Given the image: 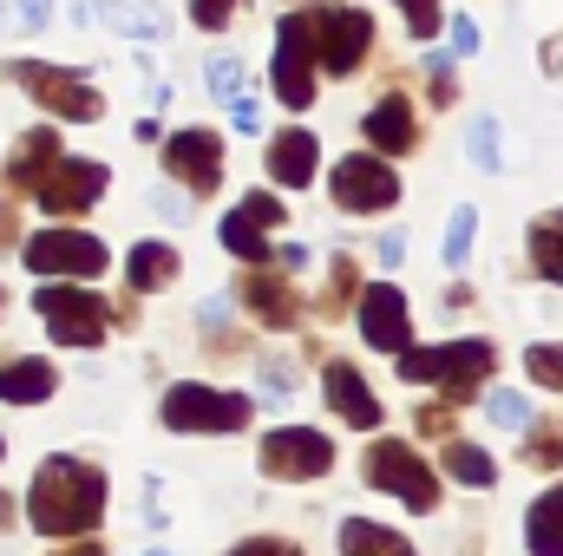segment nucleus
<instances>
[{"label":"nucleus","mask_w":563,"mask_h":556,"mask_svg":"<svg viewBox=\"0 0 563 556\" xmlns=\"http://www.w3.org/2000/svg\"><path fill=\"white\" fill-rule=\"evenodd\" d=\"M106 518V471L86 458H46L26 491V524L40 537H86Z\"/></svg>","instance_id":"1"},{"label":"nucleus","mask_w":563,"mask_h":556,"mask_svg":"<svg viewBox=\"0 0 563 556\" xmlns=\"http://www.w3.org/2000/svg\"><path fill=\"white\" fill-rule=\"evenodd\" d=\"M498 347L492 341H452V347H413L400 354V380H439L452 400H472V387L492 374Z\"/></svg>","instance_id":"2"},{"label":"nucleus","mask_w":563,"mask_h":556,"mask_svg":"<svg viewBox=\"0 0 563 556\" xmlns=\"http://www.w3.org/2000/svg\"><path fill=\"white\" fill-rule=\"evenodd\" d=\"M7 79L33 99V105H46V112H59V119H79V125H92L106 105H99V92L79 79V73H66V66H46V59H13L7 66Z\"/></svg>","instance_id":"3"},{"label":"nucleus","mask_w":563,"mask_h":556,"mask_svg":"<svg viewBox=\"0 0 563 556\" xmlns=\"http://www.w3.org/2000/svg\"><path fill=\"white\" fill-rule=\"evenodd\" d=\"M250 413H256V400L217 393V387H197V380H177L164 393V425L170 432H243Z\"/></svg>","instance_id":"4"},{"label":"nucleus","mask_w":563,"mask_h":556,"mask_svg":"<svg viewBox=\"0 0 563 556\" xmlns=\"http://www.w3.org/2000/svg\"><path fill=\"white\" fill-rule=\"evenodd\" d=\"M367 485L407 498V511H439V478H432V465H426L413 445H400V438H374V445H367Z\"/></svg>","instance_id":"5"},{"label":"nucleus","mask_w":563,"mask_h":556,"mask_svg":"<svg viewBox=\"0 0 563 556\" xmlns=\"http://www.w3.org/2000/svg\"><path fill=\"white\" fill-rule=\"evenodd\" d=\"M33 308H40L53 347H99L106 341V301L86 288H40Z\"/></svg>","instance_id":"6"},{"label":"nucleus","mask_w":563,"mask_h":556,"mask_svg":"<svg viewBox=\"0 0 563 556\" xmlns=\"http://www.w3.org/2000/svg\"><path fill=\"white\" fill-rule=\"evenodd\" d=\"M314 20L308 13H288L276 33V99L288 105V112H301V105H314Z\"/></svg>","instance_id":"7"},{"label":"nucleus","mask_w":563,"mask_h":556,"mask_svg":"<svg viewBox=\"0 0 563 556\" xmlns=\"http://www.w3.org/2000/svg\"><path fill=\"white\" fill-rule=\"evenodd\" d=\"M26 269L33 276H106V243L99 236H86V230H40V236H26Z\"/></svg>","instance_id":"8"},{"label":"nucleus","mask_w":563,"mask_h":556,"mask_svg":"<svg viewBox=\"0 0 563 556\" xmlns=\"http://www.w3.org/2000/svg\"><path fill=\"white\" fill-rule=\"evenodd\" d=\"M308 20H314V59H321L328 73H354V66L367 59L374 20H367L361 7H314Z\"/></svg>","instance_id":"9"},{"label":"nucleus","mask_w":563,"mask_h":556,"mask_svg":"<svg viewBox=\"0 0 563 556\" xmlns=\"http://www.w3.org/2000/svg\"><path fill=\"white\" fill-rule=\"evenodd\" d=\"M263 471L282 485H308V478H328L334 471V445L308 425H282L263 438Z\"/></svg>","instance_id":"10"},{"label":"nucleus","mask_w":563,"mask_h":556,"mask_svg":"<svg viewBox=\"0 0 563 556\" xmlns=\"http://www.w3.org/2000/svg\"><path fill=\"white\" fill-rule=\"evenodd\" d=\"M334 203L354 210V216H374V210H394L400 203V177L387 157H341L334 164Z\"/></svg>","instance_id":"11"},{"label":"nucleus","mask_w":563,"mask_h":556,"mask_svg":"<svg viewBox=\"0 0 563 556\" xmlns=\"http://www.w3.org/2000/svg\"><path fill=\"white\" fill-rule=\"evenodd\" d=\"M361 334H367V347H394V354H413V321H407V294L394 288V281H374V288H361Z\"/></svg>","instance_id":"12"},{"label":"nucleus","mask_w":563,"mask_h":556,"mask_svg":"<svg viewBox=\"0 0 563 556\" xmlns=\"http://www.w3.org/2000/svg\"><path fill=\"white\" fill-rule=\"evenodd\" d=\"M106 184H112L106 164H92V157H66V164L40 184V210H46V216H79V210L99 203Z\"/></svg>","instance_id":"13"},{"label":"nucleus","mask_w":563,"mask_h":556,"mask_svg":"<svg viewBox=\"0 0 563 556\" xmlns=\"http://www.w3.org/2000/svg\"><path fill=\"white\" fill-rule=\"evenodd\" d=\"M164 164H170V177H184L190 190H217V177H223V138L203 132V125L170 132V138H164Z\"/></svg>","instance_id":"14"},{"label":"nucleus","mask_w":563,"mask_h":556,"mask_svg":"<svg viewBox=\"0 0 563 556\" xmlns=\"http://www.w3.org/2000/svg\"><path fill=\"white\" fill-rule=\"evenodd\" d=\"M269 223H282V197H269V190H256V197H243L230 216H223V249L230 256H243V263H263L269 256V243H263V230Z\"/></svg>","instance_id":"15"},{"label":"nucleus","mask_w":563,"mask_h":556,"mask_svg":"<svg viewBox=\"0 0 563 556\" xmlns=\"http://www.w3.org/2000/svg\"><path fill=\"white\" fill-rule=\"evenodd\" d=\"M59 164H66V157H59V132H53V125H40V132H26V138L13 144V157H7V177H13V190L40 197V184H46Z\"/></svg>","instance_id":"16"},{"label":"nucleus","mask_w":563,"mask_h":556,"mask_svg":"<svg viewBox=\"0 0 563 556\" xmlns=\"http://www.w3.org/2000/svg\"><path fill=\"white\" fill-rule=\"evenodd\" d=\"M321 387H328V407L347 419V425H361V432H374V425H380V400L367 393V380H361V374H354L347 360H328Z\"/></svg>","instance_id":"17"},{"label":"nucleus","mask_w":563,"mask_h":556,"mask_svg":"<svg viewBox=\"0 0 563 556\" xmlns=\"http://www.w3.org/2000/svg\"><path fill=\"white\" fill-rule=\"evenodd\" d=\"M92 20H106L112 33H132V40H164L170 33V13L151 7V0H92Z\"/></svg>","instance_id":"18"},{"label":"nucleus","mask_w":563,"mask_h":556,"mask_svg":"<svg viewBox=\"0 0 563 556\" xmlns=\"http://www.w3.org/2000/svg\"><path fill=\"white\" fill-rule=\"evenodd\" d=\"M53 387H59L53 360H0V400L7 407H40V400H53Z\"/></svg>","instance_id":"19"},{"label":"nucleus","mask_w":563,"mask_h":556,"mask_svg":"<svg viewBox=\"0 0 563 556\" xmlns=\"http://www.w3.org/2000/svg\"><path fill=\"white\" fill-rule=\"evenodd\" d=\"M367 144L374 151H387V157H400V151H413V105L400 99V92H387L374 112H367Z\"/></svg>","instance_id":"20"},{"label":"nucleus","mask_w":563,"mask_h":556,"mask_svg":"<svg viewBox=\"0 0 563 556\" xmlns=\"http://www.w3.org/2000/svg\"><path fill=\"white\" fill-rule=\"evenodd\" d=\"M314 164H321V144H314V132H282V138L269 144V177H276V184H288V190H301V184L314 177Z\"/></svg>","instance_id":"21"},{"label":"nucleus","mask_w":563,"mask_h":556,"mask_svg":"<svg viewBox=\"0 0 563 556\" xmlns=\"http://www.w3.org/2000/svg\"><path fill=\"white\" fill-rule=\"evenodd\" d=\"M236 294L250 301V314H256L263 327H288V321H295V288L282 276H263V269H256V276H243Z\"/></svg>","instance_id":"22"},{"label":"nucleus","mask_w":563,"mask_h":556,"mask_svg":"<svg viewBox=\"0 0 563 556\" xmlns=\"http://www.w3.org/2000/svg\"><path fill=\"white\" fill-rule=\"evenodd\" d=\"M525 544H531V556H563V485L525 511Z\"/></svg>","instance_id":"23"},{"label":"nucleus","mask_w":563,"mask_h":556,"mask_svg":"<svg viewBox=\"0 0 563 556\" xmlns=\"http://www.w3.org/2000/svg\"><path fill=\"white\" fill-rule=\"evenodd\" d=\"M341 556H413V544H407V537H394L387 524L347 518V524H341Z\"/></svg>","instance_id":"24"},{"label":"nucleus","mask_w":563,"mask_h":556,"mask_svg":"<svg viewBox=\"0 0 563 556\" xmlns=\"http://www.w3.org/2000/svg\"><path fill=\"white\" fill-rule=\"evenodd\" d=\"M170 276H177V249H170V243H139L132 263H125V281H132L139 294H151L157 281H170Z\"/></svg>","instance_id":"25"},{"label":"nucleus","mask_w":563,"mask_h":556,"mask_svg":"<svg viewBox=\"0 0 563 556\" xmlns=\"http://www.w3.org/2000/svg\"><path fill=\"white\" fill-rule=\"evenodd\" d=\"M439 465H445V471H452L459 485H472V491L498 485V465H492V452H478V445H459V438H452V445L439 452Z\"/></svg>","instance_id":"26"},{"label":"nucleus","mask_w":563,"mask_h":556,"mask_svg":"<svg viewBox=\"0 0 563 556\" xmlns=\"http://www.w3.org/2000/svg\"><path fill=\"white\" fill-rule=\"evenodd\" d=\"M531 263H538V276L563 281V210L531 223Z\"/></svg>","instance_id":"27"},{"label":"nucleus","mask_w":563,"mask_h":556,"mask_svg":"<svg viewBox=\"0 0 563 556\" xmlns=\"http://www.w3.org/2000/svg\"><path fill=\"white\" fill-rule=\"evenodd\" d=\"M472 236H478V210H472V203H459V210H452V223H445V269H465Z\"/></svg>","instance_id":"28"},{"label":"nucleus","mask_w":563,"mask_h":556,"mask_svg":"<svg viewBox=\"0 0 563 556\" xmlns=\"http://www.w3.org/2000/svg\"><path fill=\"white\" fill-rule=\"evenodd\" d=\"M203 73H210V92H217L223 105H236V99H243V59H230V53H210V66H203Z\"/></svg>","instance_id":"29"},{"label":"nucleus","mask_w":563,"mask_h":556,"mask_svg":"<svg viewBox=\"0 0 563 556\" xmlns=\"http://www.w3.org/2000/svg\"><path fill=\"white\" fill-rule=\"evenodd\" d=\"M525 367H531V380H544V387H558V393H563V341L531 347V354H525Z\"/></svg>","instance_id":"30"},{"label":"nucleus","mask_w":563,"mask_h":556,"mask_svg":"<svg viewBox=\"0 0 563 556\" xmlns=\"http://www.w3.org/2000/svg\"><path fill=\"white\" fill-rule=\"evenodd\" d=\"M465 151H472V164H478V170H498V125H492V119H478Z\"/></svg>","instance_id":"31"},{"label":"nucleus","mask_w":563,"mask_h":556,"mask_svg":"<svg viewBox=\"0 0 563 556\" xmlns=\"http://www.w3.org/2000/svg\"><path fill=\"white\" fill-rule=\"evenodd\" d=\"M347 301H354V263L334 256V269H328V314H341Z\"/></svg>","instance_id":"32"},{"label":"nucleus","mask_w":563,"mask_h":556,"mask_svg":"<svg viewBox=\"0 0 563 556\" xmlns=\"http://www.w3.org/2000/svg\"><path fill=\"white\" fill-rule=\"evenodd\" d=\"M525 458H531L538 471H558V465H563V432H531V445H525Z\"/></svg>","instance_id":"33"},{"label":"nucleus","mask_w":563,"mask_h":556,"mask_svg":"<svg viewBox=\"0 0 563 556\" xmlns=\"http://www.w3.org/2000/svg\"><path fill=\"white\" fill-rule=\"evenodd\" d=\"M485 413H492V425H525V419H531V400H525V393H492Z\"/></svg>","instance_id":"34"},{"label":"nucleus","mask_w":563,"mask_h":556,"mask_svg":"<svg viewBox=\"0 0 563 556\" xmlns=\"http://www.w3.org/2000/svg\"><path fill=\"white\" fill-rule=\"evenodd\" d=\"M400 7H407V26H413L420 40L439 33V0H400Z\"/></svg>","instance_id":"35"},{"label":"nucleus","mask_w":563,"mask_h":556,"mask_svg":"<svg viewBox=\"0 0 563 556\" xmlns=\"http://www.w3.org/2000/svg\"><path fill=\"white\" fill-rule=\"evenodd\" d=\"M190 13H197V26H223L236 13V0H190Z\"/></svg>","instance_id":"36"},{"label":"nucleus","mask_w":563,"mask_h":556,"mask_svg":"<svg viewBox=\"0 0 563 556\" xmlns=\"http://www.w3.org/2000/svg\"><path fill=\"white\" fill-rule=\"evenodd\" d=\"M230 556H301L295 544H282V537H250V544H236Z\"/></svg>","instance_id":"37"},{"label":"nucleus","mask_w":563,"mask_h":556,"mask_svg":"<svg viewBox=\"0 0 563 556\" xmlns=\"http://www.w3.org/2000/svg\"><path fill=\"white\" fill-rule=\"evenodd\" d=\"M374 249H380V269H400V256H407V236H400V230H387Z\"/></svg>","instance_id":"38"},{"label":"nucleus","mask_w":563,"mask_h":556,"mask_svg":"<svg viewBox=\"0 0 563 556\" xmlns=\"http://www.w3.org/2000/svg\"><path fill=\"white\" fill-rule=\"evenodd\" d=\"M263 387H282V393H295V367H288V360H263Z\"/></svg>","instance_id":"39"},{"label":"nucleus","mask_w":563,"mask_h":556,"mask_svg":"<svg viewBox=\"0 0 563 556\" xmlns=\"http://www.w3.org/2000/svg\"><path fill=\"white\" fill-rule=\"evenodd\" d=\"M472 46H478V26L459 13V20H452V53H472Z\"/></svg>","instance_id":"40"},{"label":"nucleus","mask_w":563,"mask_h":556,"mask_svg":"<svg viewBox=\"0 0 563 556\" xmlns=\"http://www.w3.org/2000/svg\"><path fill=\"white\" fill-rule=\"evenodd\" d=\"M46 13H53V0H20V20L26 26H46Z\"/></svg>","instance_id":"41"},{"label":"nucleus","mask_w":563,"mask_h":556,"mask_svg":"<svg viewBox=\"0 0 563 556\" xmlns=\"http://www.w3.org/2000/svg\"><path fill=\"white\" fill-rule=\"evenodd\" d=\"M236 125H243V132H256V125H263V112H256V99H236Z\"/></svg>","instance_id":"42"},{"label":"nucleus","mask_w":563,"mask_h":556,"mask_svg":"<svg viewBox=\"0 0 563 556\" xmlns=\"http://www.w3.org/2000/svg\"><path fill=\"white\" fill-rule=\"evenodd\" d=\"M59 556H106L99 544H73V551H59Z\"/></svg>","instance_id":"43"},{"label":"nucleus","mask_w":563,"mask_h":556,"mask_svg":"<svg viewBox=\"0 0 563 556\" xmlns=\"http://www.w3.org/2000/svg\"><path fill=\"white\" fill-rule=\"evenodd\" d=\"M0 524H13V498L7 491H0Z\"/></svg>","instance_id":"44"},{"label":"nucleus","mask_w":563,"mask_h":556,"mask_svg":"<svg viewBox=\"0 0 563 556\" xmlns=\"http://www.w3.org/2000/svg\"><path fill=\"white\" fill-rule=\"evenodd\" d=\"M151 556H170V551H151Z\"/></svg>","instance_id":"45"},{"label":"nucleus","mask_w":563,"mask_h":556,"mask_svg":"<svg viewBox=\"0 0 563 556\" xmlns=\"http://www.w3.org/2000/svg\"><path fill=\"white\" fill-rule=\"evenodd\" d=\"M0 452H7V445H0Z\"/></svg>","instance_id":"46"}]
</instances>
